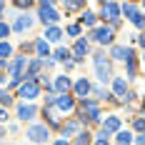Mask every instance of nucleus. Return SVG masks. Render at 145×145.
I'll return each mask as SVG.
<instances>
[{"instance_id":"f257e3e1","label":"nucleus","mask_w":145,"mask_h":145,"mask_svg":"<svg viewBox=\"0 0 145 145\" xmlns=\"http://www.w3.org/2000/svg\"><path fill=\"white\" fill-rule=\"evenodd\" d=\"M40 20L48 23L50 28H55V23L60 20V13L53 8V3H40Z\"/></svg>"},{"instance_id":"f03ea898","label":"nucleus","mask_w":145,"mask_h":145,"mask_svg":"<svg viewBox=\"0 0 145 145\" xmlns=\"http://www.w3.org/2000/svg\"><path fill=\"white\" fill-rule=\"evenodd\" d=\"M95 70H98V78H100V83H108L110 80V60L105 58V55H95Z\"/></svg>"},{"instance_id":"7ed1b4c3","label":"nucleus","mask_w":145,"mask_h":145,"mask_svg":"<svg viewBox=\"0 0 145 145\" xmlns=\"http://www.w3.org/2000/svg\"><path fill=\"white\" fill-rule=\"evenodd\" d=\"M25 135H28L33 143H48V138H50V133H48L45 125H30Z\"/></svg>"},{"instance_id":"20e7f679","label":"nucleus","mask_w":145,"mask_h":145,"mask_svg":"<svg viewBox=\"0 0 145 145\" xmlns=\"http://www.w3.org/2000/svg\"><path fill=\"white\" fill-rule=\"evenodd\" d=\"M20 95H23L25 100H33V98L40 95V85H38L35 80H25V83L20 85Z\"/></svg>"},{"instance_id":"39448f33","label":"nucleus","mask_w":145,"mask_h":145,"mask_svg":"<svg viewBox=\"0 0 145 145\" xmlns=\"http://www.w3.org/2000/svg\"><path fill=\"white\" fill-rule=\"evenodd\" d=\"M103 18L110 20V23H118V18H120V8H118L115 3H103Z\"/></svg>"},{"instance_id":"423d86ee","label":"nucleus","mask_w":145,"mask_h":145,"mask_svg":"<svg viewBox=\"0 0 145 145\" xmlns=\"http://www.w3.org/2000/svg\"><path fill=\"white\" fill-rule=\"evenodd\" d=\"M93 38H95L100 45H110L113 43V28H98L95 33H93Z\"/></svg>"},{"instance_id":"0eeeda50","label":"nucleus","mask_w":145,"mask_h":145,"mask_svg":"<svg viewBox=\"0 0 145 145\" xmlns=\"http://www.w3.org/2000/svg\"><path fill=\"white\" fill-rule=\"evenodd\" d=\"M53 88L58 90L60 95H68V90L72 88V83H70V78H65V75H58V78L53 80Z\"/></svg>"},{"instance_id":"6e6552de","label":"nucleus","mask_w":145,"mask_h":145,"mask_svg":"<svg viewBox=\"0 0 145 145\" xmlns=\"http://www.w3.org/2000/svg\"><path fill=\"white\" fill-rule=\"evenodd\" d=\"M55 105H58V110H63V113H70L72 108H75V100H72L70 95H58L55 98Z\"/></svg>"},{"instance_id":"1a4fd4ad","label":"nucleus","mask_w":145,"mask_h":145,"mask_svg":"<svg viewBox=\"0 0 145 145\" xmlns=\"http://www.w3.org/2000/svg\"><path fill=\"white\" fill-rule=\"evenodd\" d=\"M83 115H90V120H100V110H98L95 103L83 100Z\"/></svg>"},{"instance_id":"9d476101","label":"nucleus","mask_w":145,"mask_h":145,"mask_svg":"<svg viewBox=\"0 0 145 145\" xmlns=\"http://www.w3.org/2000/svg\"><path fill=\"white\" fill-rule=\"evenodd\" d=\"M88 50H90V48H88L85 40H78V43H75V48H72V58L78 60V63H80V60H85Z\"/></svg>"},{"instance_id":"9b49d317","label":"nucleus","mask_w":145,"mask_h":145,"mask_svg":"<svg viewBox=\"0 0 145 145\" xmlns=\"http://www.w3.org/2000/svg\"><path fill=\"white\" fill-rule=\"evenodd\" d=\"M90 90H93V88H90V80H88V78H80V80L75 83V95H78V98H85Z\"/></svg>"},{"instance_id":"f8f14e48","label":"nucleus","mask_w":145,"mask_h":145,"mask_svg":"<svg viewBox=\"0 0 145 145\" xmlns=\"http://www.w3.org/2000/svg\"><path fill=\"white\" fill-rule=\"evenodd\" d=\"M113 90H115L118 98H128V83H125V78H115L113 80Z\"/></svg>"},{"instance_id":"ddd939ff","label":"nucleus","mask_w":145,"mask_h":145,"mask_svg":"<svg viewBox=\"0 0 145 145\" xmlns=\"http://www.w3.org/2000/svg\"><path fill=\"white\" fill-rule=\"evenodd\" d=\"M13 28L18 30V33H23V30H30V28H33V18H30V15H20V18L15 20Z\"/></svg>"},{"instance_id":"4468645a","label":"nucleus","mask_w":145,"mask_h":145,"mask_svg":"<svg viewBox=\"0 0 145 145\" xmlns=\"http://www.w3.org/2000/svg\"><path fill=\"white\" fill-rule=\"evenodd\" d=\"M35 113H38L35 105H20L18 108V118L20 120H30V118H35Z\"/></svg>"},{"instance_id":"2eb2a0df","label":"nucleus","mask_w":145,"mask_h":145,"mask_svg":"<svg viewBox=\"0 0 145 145\" xmlns=\"http://www.w3.org/2000/svg\"><path fill=\"white\" fill-rule=\"evenodd\" d=\"M80 125H83L80 120H68V123L63 125V135H65V138H70L72 133H78V130H80Z\"/></svg>"},{"instance_id":"dca6fc26","label":"nucleus","mask_w":145,"mask_h":145,"mask_svg":"<svg viewBox=\"0 0 145 145\" xmlns=\"http://www.w3.org/2000/svg\"><path fill=\"white\" fill-rule=\"evenodd\" d=\"M118 128H120V118H115V115H110L105 123H103V130L108 133V135H110L113 130H118Z\"/></svg>"},{"instance_id":"f3484780","label":"nucleus","mask_w":145,"mask_h":145,"mask_svg":"<svg viewBox=\"0 0 145 145\" xmlns=\"http://www.w3.org/2000/svg\"><path fill=\"white\" fill-rule=\"evenodd\" d=\"M60 38H63V30H60V28H48V30H45V40H53V43H58Z\"/></svg>"},{"instance_id":"a211bd4d","label":"nucleus","mask_w":145,"mask_h":145,"mask_svg":"<svg viewBox=\"0 0 145 145\" xmlns=\"http://www.w3.org/2000/svg\"><path fill=\"white\" fill-rule=\"evenodd\" d=\"M35 50H38V53H40L43 58H48V55H50V48H48V40H38V43H35Z\"/></svg>"},{"instance_id":"6ab92c4d","label":"nucleus","mask_w":145,"mask_h":145,"mask_svg":"<svg viewBox=\"0 0 145 145\" xmlns=\"http://www.w3.org/2000/svg\"><path fill=\"white\" fill-rule=\"evenodd\" d=\"M130 140H133V135L128 130H120V133H118V145H128Z\"/></svg>"},{"instance_id":"aec40b11","label":"nucleus","mask_w":145,"mask_h":145,"mask_svg":"<svg viewBox=\"0 0 145 145\" xmlns=\"http://www.w3.org/2000/svg\"><path fill=\"white\" fill-rule=\"evenodd\" d=\"M10 103H13V98H10V93H8V90H0V105H5V108H8Z\"/></svg>"},{"instance_id":"412c9836","label":"nucleus","mask_w":145,"mask_h":145,"mask_svg":"<svg viewBox=\"0 0 145 145\" xmlns=\"http://www.w3.org/2000/svg\"><path fill=\"white\" fill-rule=\"evenodd\" d=\"M70 55H72V53H68L65 48H58V50H55V60H68Z\"/></svg>"},{"instance_id":"4be33fe9","label":"nucleus","mask_w":145,"mask_h":145,"mask_svg":"<svg viewBox=\"0 0 145 145\" xmlns=\"http://www.w3.org/2000/svg\"><path fill=\"white\" fill-rule=\"evenodd\" d=\"M80 23H83V25H95V15H93V13H85L83 18H80Z\"/></svg>"},{"instance_id":"5701e85b","label":"nucleus","mask_w":145,"mask_h":145,"mask_svg":"<svg viewBox=\"0 0 145 145\" xmlns=\"http://www.w3.org/2000/svg\"><path fill=\"white\" fill-rule=\"evenodd\" d=\"M10 53H13V48H10V45H8V43H0V58H8Z\"/></svg>"},{"instance_id":"b1692460","label":"nucleus","mask_w":145,"mask_h":145,"mask_svg":"<svg viewBox=\"0 0 145 145\" xmlns=\"http://www.w3.org/2000/svg\"><path fill=\"white\" fill-rule=\"evenodd\" d=\"M123 13L128 15V18H133V15L138 13V10H135V5H130V3H125V5H123Z\"/></svg>"},{"instance_id":"393cba45","label":"nucleus","mask_w":145,"mask_h":145,"mask_svg":"<svg viewBox=\"0 0 145 145\" xmlns=\"http://www.w3.org/2000/svg\"><path fill=\"white\" fill-rule=\"evenodd\" d=\"M133 125H135V130L145 133V120H143V118H135V123H133Z\"/></svg>"},{"instance_id":"a878e982","label":"nucleus","mask_w":145,"mask_h":145,"mask_svg":"<svg viewBox=\"0 0 145 145\" xmlns=\"http://www.w3.org/2000/svg\"><path fill=\"white\" fill-rule=\"evenodd\" d=\"M88 138H90L88 133H80V135H78V140H75V145H88Z\"/></svg>"},{"instance_id":"bb28decb","label":"nucleus","mask_w":145,"mask_h":145,"mask_svg":"<svg viewBox=\"0 0 145 145\" xmlns=\"http://www.w3.org/2000/svg\"><path fill=\"white\" fill-rule=\"evenodd\" d=\"M108 138H110V135H108L105 130H100V138H98V143H95V145H108Z\"/></svg>"},{"instance_id":"cd10ccee","label":"nucleus","mask_w":145,"mask_h":145,"mask_svg":"<svg viewBox=\"0 0 145 145\" xmlns=\"http://www.w3.org/2000/svg\"><path fill=\"white\" fill-rule=\"evenodd\" d=\"M78 8H83V3H65V10H78Z\"/></svg>"},{"instance_id":"c85d7f7f","label":"nucleus","mask_w":145,"mask_h":145,"mask_svg":"<svg viewBox=\"0 0 145 145\" xmlns=\"http://www.w3.org/2000/svg\"><path fill=\"white\" fill-rule=\"evenodd\" d=\"M8 33H10V28H8V25H3V23H0V38H8Z\"/></svg>"},{"instance_id":"c756f323","label":"nucleus","mask_w":145,"mask_h":145,"mask_svg":"<svg viewBox=\"0 0 145 145\" xmlns=\"http://www.w3.org/2000/svg\"><path fill=\"white\" fill-rule=\"evenodd\" d=\"M68 33H70V35H80V25H70Z\"/></svg>"},{"instance_id":"7c9ffc66","label":"nucleus","mask_w":145,"mask_h":145,"mask_svg":"<svg viewBox=\"0 0 145 145\" xmlns=\"http://www.w3.org/2000/svg\"><path fill=\"white\" fill-rule=\"evenodd\" d=\"M135 143H138V145H145V133H140V135L135 138Z\"/></svg>"},{"instance_id":"2f4dec72","label":"nucleus","mask_w":145,"mask_h":145,"mask_svg":"<svg viewBox=\"0 0 145 145\" xmlns=\"http://www.w3.org/2000/svg\"><path fill=\"white\" fill-rule=\"evenodd\" d=\"M0 120H8V113H5L3 108H0Z\"/></svg>"},{"instance_id":"473e14b6","label":"nucleus","mask_w":145,"mask_h":145,"mask_svg":"<svg viewBox=\"0 0 145 145\" xmlns=\"http://www.w3.org/2000/svg\"><path fill=\"white\" fill-rule=\"evenodd\" d=\"M138 43H140V45H143V48H145V33H143V35H140V38H138Z\"/></svg>"},{"instance_id":"72a5a7b5","label":"nucleus","mask_w":145,"mask_h":145,"mask_svg":"<svg viewBox=\"0 0 145 145\" xmlns=\"http://www.w3.org/2000/svg\"><path fill=\"white\" fill-rule=\"evenodd\" d=\"M53 145H68V140H55Z\"/></svg>"},{"instance_id":"f704fd0d","label":"nucleus","mask_w":145,"mask_h":145,"mask_svg":"<svg viewBox=\"0 0 145 145\" xmlns=\"http://www.w3.org/2000/svg\"><path fill=\"white\" fill-rule=\"evenodd\" d=\"M3 8H5V3H0V10H3Z\"/></svg>"}]
</instances>
